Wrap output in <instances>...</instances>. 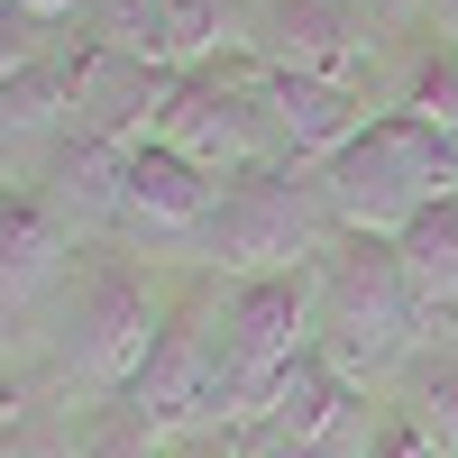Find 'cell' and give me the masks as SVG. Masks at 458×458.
Returning <instances> with one entry per match:
<instances>
[{
  "instance_id": "6da1fadb",
  "label": "cell",
  "mask_w": 458,
  "mask_h": 458,
  "mask_svg": "<svg viewBox=\"0 0 458 458\" xmlns=\"http://www.w3.org/2000/svg\"><path fill=\"white\" fill-rule=\"evenodd\" d=\"M312 349L349 376V386H367V394L431 349V339H422V312H412V284H403L394 239L339 229V239L312 257Z\"/></svg>"
},
{
  "instance_id": "7a4b0ae2",
  "label": "cell",
  "mask_w": 458,
  "mask_h": 458,
  "mask_svg": "<svg viewBox=\"0 0 458 458\" xmlns=\"http://www.w3.org/2000/svg\"><path fill=\"white\" fill-rule=\"evenodd\" d=\"M321 174V202L339 229H367V239H403L431 202L458 193V138L412 120V110H376V120L339 147Z\"/></svg>"
},
{
  "instance_id": "3957f363",
  "label": "cell",
  "mask_w": 458,
  "mask_h": 458,
  "mask_svg": "<svg viewBox=\"0 0 458 458\" xmlns=\"http://www.w3.org/2000/svg\"><path fill=\"white\" fill-rule=\"evenodd\" d=\"M165 302H174V293H157L129 257H110V248H83V257H73V276H64V376H73V394L120 403V394L138 386L147 349H157Z\"/></svg>"
},
{
  "instance_id": "277c9868",
  "label": "cell",
  "mask_w": 458,
  "mask_h": 458,
  "mask_svg": "<svg viewBox=\"0 0 458 458\" xmlns=\"http://www.w3.org/2000/svg\"><path fill=\"white\" fill-rule=\"evenodd\" d=\"M339 239V220L321 202V174L312 165H257V174H229V193L202 229L211 248V276H293V266H312L321 248Z\"/></svg>"
},
{
  "instance_id": "5b68a950",
  "label": "cell",
  "mask_w": 458,
  "mask_h": 458,
  "mask_svg": "<svg viewBox=\"0 0 458 458\" xmlns=\"http://www.w3.org/2000/svg\"><path fill=\"white\" fill-rule=\"evenodd\" d=\"M129 422H147L157 440L174 431H202V422H239V403H229V358H220V276L183 284L157 321V349H147L138 386L120 394Z\"/></svg>"
},
{
  "instance_id": "8992f818",
  "label": "cell",
  "mask_w": 458,
  "mask_h": 458,
  "mask_svg": "<svg viewBox=\"0 0 458 458\" xmlns=\"http://www.w3.org/2000/svg\"><path fill=\"white\" fill-rule=\"evenodd\" d=\"M157 138H165V147H183L193 165H211L220 183H229V174L276 165V138H266L257 101H248V64H239V47H220L211 64H183L174 83H165Z\"/></svg>"
},
{
  "instance_id": "52a82bcc",
  "label": "cell",
  "mask_w": 458,
  "mask_h": 458,
  "mask_svg": "<svg viewBox=\"0 0 458 458\" xmlns=\"http://www.w3.org/2000/svg\"><path fill=\"white\" fill-rule=\"evenodd\" d=\"M312 349V266L293 276H239L220 293V358H229V403L239 422L266 403V386Z\"/></svg>"
},
{
  "instance_id": "ba28073f",
  "label": "cell",
  "mask_w": 458,
  "mask_h": 458,
  "mask_svg": "<svg viewBox=\"0 0 458 458\" xmlns=\"http://www.w3.org/2000/svg\"><path fill=\"white\" fill-rule=\"evenodd\" d=\"M239 47L284 73L349 83V92H367V73H376L367 0H239Z\"/></svg>"
},
{
  "instance_id": "9c48e42d",
  "label": "cell",
  "mask_w": 458,
  "mask_h": 458,
  "mask_svg": "<svg viewBox=\"0 0 458 458\" xmlns=\"http://www.w3.org/2000/svg\"><path fill=\"white\" fill-rule=\"evenodd\" d=\"M239 64H248V101H257V120H266V138H276V165H330L339 147L376 120L367 92H349V83L284 73V64H266V55H248V47H239Z\"/></svg>"
},
{
  "instance_id": "30bf717a",
  "label": "cell",
  "mask_w": 458,
  "mask_h": 458,
  "mask_svg": "<svg viewBox=\"0 0 458 458\" xmlns=\"http://www.w3.org/2000/svg\"><path fill=\"white\" fill-rule=\"evenodd\" d=\"M83 37L129 64L183 73V64H211L220 47H239V19H229V0H92Z\"/></svg>"
},
{
  "instance_id": "8fae6325",
  "label": "cell",
  "mask_w": 458,
  "mask_h": 458,
  "mask_svg": "<svg viewBox=\"0 0 458 458\" xmlns=\"http://www.w3.org/2000/svg\"><path fill=\"white\" fill-rule=\"evenodd\" d=\"M229 183L211 165H193L183 147L165 138H138L129 147V202H120V229L129 239H202L211 211H220Z\"/></svg>"
},
{
  "instance_id": "7c38bea8",
  "label": "cell",
  "mask_w": 458,
  "mask_h": 458,
  "mask_svg": "<svg viewBox=\"0 0 458 458\" xmlns=\"http://www.w3.org/2000/svg\"><path fill=\"white\" fill-rule=\"evenodd\" d=\"M37 193H47V211L73 229V248L110 239V229H120V202H129V147L92 138V129H64L47 174H37Z\"/></svg>"
},
{
  "instance_id": "4fadbf2b",
  "label": "cell",
  "mask_w": 458,
  "mask_h": 458,
  "mask_svg": "<svg viewBox=\"0 0 458 458\" xmlns=\"http://www.w3.org/2000/svg\"><path fill=\"white\" fill-rule=\"evenodd\" d=\"M73 229L47 211L37 183H0V312H19L28 293H47L73 276Z\"/></svg>"
},
{
  "instance_id": "5bb4252c",
  "label": "cell",
  "mask_w": 458,
  "mask_h": 458,
  "mask_svg": "<svg viewBox=\"0 0 458 458\" xmlns=\"http://www.w3.org/2000/svg\"><path fill=\"white\" fill-rule=\"evenodd\" d=\"M394 257H403L412 312H422V339H431V349H449V339H458V193L412 220L403 239H394Z\"/></svg>"
},
{
  "instance_id": "9a60e30c",
  "label": "cell",
  "mask_w": 458,
  "mask_h": 458,
  "mask_svg": "<svg viewBox=\"0 0 458 458\" xmlns=\"http://www.w3.org/2000/svg\"><path fill=\"white\" fill-rule=\"evenodd\" d=\"M83 110V37H55L28 73L0 83V147L10 138H64Z\"/></svg>"
},
{
  "instance_id": "2e32d148",
  "label": "cell",
  "mask_w": 458,
  "mask_h": 458,
  "mask_svg": "<svg viewBox=\"0 0 458 458\" xmlns=\"http://www.w3.org/2000/svg\"><path fill=\"white\" fill-rule=\"evenodd\" d=\"M394 422L422 440L431 458H458V358L449 349H422L403 367V394H394Z\"/></svg>"
},
{
  "instance_id": "e0dca14e",
  "label": "cell",
  "mask_w": 458,
  "mask_h": 458,
  "mask_svg": "<svg viewBox=\"0 0 458 458\" xmlns=\"http://www.w3.org/2000/svg\"><path fill=\"white\" fill-rule=\"evenodd\" d=\"M394 110H412V120H431V129H449V138H458V47H449V37L412 55L403 101H394Z\"/></svg>"
},
{
  "instance_id": "ac0fdd59",
  "label": "cell",
  "mask_w": 458,
  "mask_h": 458,
  "mask_svg": "<svg viewBox=\"0 0 458 458\" xmlns=\"http://www.w3.org/2000/svg\"><path fill=\"white\" fill-rule=\"evenodd\" d=\"M83 458H165V440L147 431V422H129L120 403H110L101 422H92V440H83Z\"/></svg>"
},
{
  "instance_id": "d6986e66",
  "label": "cell",
  "mask_w": 458,
  "mask_h": 458,
  "mask_svg": "<svg viewBox=\"0 0 458 458\" xmlns=\"http://www.w3.org/2000/svg\"><path fill=\"white\" fill-rule=\"evenodd\" d=\"M47 47H55V37H47V19H28V10H0V83H10V73H28Z\"/></svg>"
},
{
  "instance_id": "ffe728a7",
  "label": "cell",
  "mask_w": 458,
  "mask_h": 458,
  "mask_svg": "<svg viewBox=\"0 0 458 458\" xmlns=\"http://www.w3.org/2000/svg\"><path fill=\"white\" fill-rule=\"evenodd\" d=\"M165 458H248V422H202V431H174Z\"/></svg>"
},
{
  "instance_id": "44dd1931",
  "label": "cell",
  "mask_w": 458,
  "mask_h": 458,
  "mask_svg": "<svg viewBox=\"0 0 458 458\" xmlns=\"http://www.w3.org/2000/svg\"><path fill=\"white\" fill-rule=\"evenodd\" d=\"M376 458H431V449H422V440H412L403 422H386V440H376Z\"/></svg>"
},
{
  "instance_id": "7402d4cb",
  "label": "cell",
  "mask_w": 458,
  "mask_h": 458,
  "mask_svg": "<svg viewBox=\"0 0 458 458\" xmlns=\"http://www.w3.org/2000/svg\"><path fill=\"white\" fill-rule=\"evenodd\" d=\"M422 10H431V28L449 37V47H458V0H422Z\"/></svg>"
},
{
  "instance_id": "603a6c76",
  "label": "cell",
  "mask_w": 458,
  "mask_h": 458,
  "mask_svg": "<svg viewBox=\"0 0 458 458\" xmlns=\"http://www.w3.org/2000/svg\"><path fill=\"white\" fill-rule=\"evenodd\" d=\"M367 10H403V0H367Z\"/></svg>"
},
{
  "instance_id": "cb8c5ba5",
  "label": "cell",
  "mask_w": 458,
  "mask_h": 458,
  "mask_svg": "<svg viewBox=\"0 0 458 458\" xmlns=\"http://www.w3.org/2000/svg\"><path fill=\"white\" fill-rule=\"evenodd\" d=\"M449 358H458V339H449Z\"/></svg>"
}]
</instances>
